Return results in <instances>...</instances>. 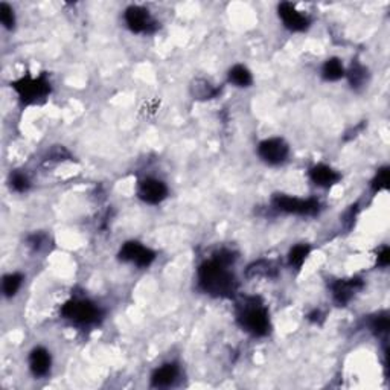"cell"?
I'll use <instances>...</instances> for the list:
<instances>
[{"instance_id":"1","label":"cell","mask_w":390,"mask_h":390,"mask_svg":"<svg viewBox=\"0 0 390 390\" xmlns=\"http://www.w3.org/2000/svg\"><path fill=\"white\" fill-rule=\"evenodd\" d=\"M229 264L212 258L198 267V285L212 297L230 299L238 290V280Z\"/></svg>"},{"instance_id":"2","label":"cell","mask_w":390,"mask_h":390,"mask_svg":"<svg viewBox=\"0 0 390 390\" xmlns=\"http://www.w3.org/2000/svg\"><path fill=\"white\" fill-rule=\"evenodd\" d=\"M236 321L243 331L253 335V337H265L271 330L269 308L256 296L244 297L238 304Z\"/></svg>"},{"instance_id":"3","label":"cell","mask_w":390,"mask_h":390,"mask_svg":"<svg viewBox=\"0 0 390 390\" xmlns=\"http://www.w3.org/2000/svg\"><path fill=\"white\" fill-rule=\"evenodd\" d=\"M11 88L17 93L23 106H34L46 101L52 92V84L46 73H40L38 77L25 75V77L12 81Z\"/></svg>"},{"instance_id":"4","label":"cell","mask_w":390,"mask_h":390,"mask_svg":"<svg viewBox=\"0 0 390 390\" xmlns=\"http://www.w3.org/2000/svg\"><path fill=\"white\" fill-rule=\"evenodd\" d=\"M61 317L81 328L95 326L102 320V310L88 299H71L61 306Z\"/></svg>"},{"instance_id":"5","label":"cell","mask_w":390,"mask_h":390,"mask_svg":"<svg viewBox=\"0 0 390 390\" xmlns=\"http://www.w3.org/2000/svg\"><path fill=\"white\" fill-rule=\"evenodd\" d=\"M273 206L284 214L299 215V217H314L317 215L321 204L316 198H297L287 194H279L273 198Z\"/></svg>"},{"instance_id":"6","label":"cell","mask_w":390,"mask_h":390,"mask_svg":"<svg viewBox=\"0 0 390 390\" xmlns=\"http://www.w3.org/2000/svg\"><path fill=\"white\" fill-rule=\"evenodd\" d=\"M258 156L267 165L278 167L289 160L290 147L289 143L280 138L264 139L263 142H259L258 145Z\"/></svg>"},{"instance_id":"7","label":"cell","mask_w":390,"mask_h":390,"mask_svg":"<svg viewBox=\"0 0 390 390\" xmlns=\"http://www.w3.org/2000/svg\"><path fill=\"white\" fill-rule=\"evenodd\" d=\"M119 261L134 264L139 269H148L156 261V252L139 241H127L118 253Z\"/></svg>"},{"instance_id":"8","label":"cell","mask_w":390,"mask_h":390,"mask_svg":"<svg viewBox=\"0 0 390 390\" xmlns=\"http://www.w3.org/2000/svg\"><path fill=\"white\" fill-rule=\"evenodd\" d=\"M127 28L133 34H151L156 31L157 23L151 12L139 5L128 6L124 12Z\"/></svg>"},{"instance_id":"9","label":"cell","mask_w":390,"mask_h":390,"mask_svg":"<svg viewBox=\"0 0 390 390\" xmlns=\"http://www.w3.org/2000/svg\"><path fill=\"white\" fill-rule=\"evenodd\" d=\"M278 16L285 28L291 32H305L311 25L310 17L305 12L299 11L296 5L290 2H282L278 5Z\"/></svg>"},{"instance_id":"10","label":"cell","mask_w":390,"mask_h":390,"mask_svg":"<svg viewBox=\"0 0 390 390\" xmlns=\"http://www.w3.org/2000/svg\"><path fill=\"white\" fill-rule=\"evenodd\" d=\"M168 186L165 182L154 177H147L139 182L138 184V197L139 200L147 204H160L163 200H167L168 197Z\"/></svg>"},{"instance_id":"11","label":"cell","mask_w":390,"mask_h":390,"mask_svg":"<svg viewBox=\"0 0 390 390\" xmlns=\"http://www.w3.org/2000/svg\"><path fill=\"white\" fill-rule=\"evenodd\" d=\"M365 282L360 278L339 279L331 285L332 299L339 306H346L354 299L355 294L363 290Z\"/></svg>"},{"instance_id":"12","label":"cell","mask_w":390,"mask_h":390,"mask_svg":"<svg viewBox=\"0 0 390 390\" xmlns=\"http://www.w3.org/2000/svg\"><path fill=\"white\" fill-rule=\"evenodd\" d=\"M52 367L51 352L43 346L34 348L29 354V371L36 378H45Z\"/></svg>"},{"instance_id":"13","label":"cell","mask_w":390,"mask_h":390,"mask_svg":"<svg viewBox=\"0 0 390 390\" xmlns=\"http://www.w3.org/2000/svg\"><path fill=\"white\" fill-rule=\"evenodd\" d=\"M308 175H310V180L319 188H331L334 184H337L341 179L339 171H335L330 165H325V163L314 165Z\"/></svg>"},{"instance_id":"14","label":"cell","mask_w":390,"mask_h":390,"mask_svg":"<svg viewBox=\"0 0 390 390\" xmlns=\"http://www.w3.org/2000/svg\"><path fill=\"white\" fill-rule=\"evenodd\" d=\"M180 375V369L177 363H167L160 367H157L151 375V386L156 389H167L174 386Z\"/></svg>"},{"instance_id":"15","label":"cell","mask_w":390,"mask_h":390,"mask_svg":"<svg viewBox=\"0 0 390 390\" xmlns=\"http://www.w3.org/2000/svg\"><path fill=\"white\" fill-rule=\"evenodd\" d=\"M228 80L230 84H234L235 87L239 88H247L253 84L252 72L243 64H235L234 67H230L228 73Z\"/></svg>"},{"instance_id":"16","label":"cell","mask_w":390,"mask_h":390,"mask_svg":"<svg viewBox=\"0 0 390 390\" xmlns=\"http://www.w3.org/2000/svg\"><path fill=\"white\" fill-rule=\"evenodd\" d=\"M346 75L343 63L339 58H328L324 66H321V78L328 83H334V81L341 80Z\"/></svg>"},{"instance_id":"17","label":"cell","mask_w":390,"mask_h":390,"mask_svg":"<svg viewBox=\"0 0 390 390\" xmlns=\"http://www.w3.org/2000/svg\"><path fill=\"white\" fill-rule=\"evenodd\" d=\"M311 253V245L310 244H297L290 250L289 253V264L291 269L294 270H300L304 267V264L306 263L308 256Z\"/></svg>"},{"instance_id":"18","label":"cell","mask_w":390,"mask_h":390,"mask_svg":"<svg viewBox=\"0 0 390 390\" xmlns=\"http://www.w3.org/2000/svg\"><path fill=\"white\" fill-rule=\"evenodd\" d=\"M23 275L22 273H10V275H5L2 280V291L5 297H14L19 293V290L22 289L23 284Z\"/></svg>"},{"instance_id":"19","label":"cell","mask_w":390,"mask_h":390,"mask_svg":"<svg viewBox=\"0 0 390 390\" xmlns=\"http://www.w3.org/2000/svg\"><path fill=\"white\" fill-rule=\"evenodd\" d=\"M346 77L349 80V84L352 86V88H358L361 86H365L367 80V69L363 64H360L358 61L351 64L349 71L346 72Z\"/></svg>"},{"instance_id":"20","label":"cell","mask_w":390,"mask_h":390,"mask_svg":"<svg viewBox=\"0 0 390 390\" xmlns=\"http://www.w3.org/2000/svg\"><path fill=\"white\" fill-rule=\"evenodd\" d=\"M389 325H390V321H389V314L387 313H380V314H376V316L372 317L371 320V324H369V328H371V331L375 334V335H386L389 332Z\"/></svg>"},{"instance_id":"21","label":"cell","mask_w":390,"mask_h":390,"mask_svg":"<svg viewBox=\"0 0 390 390\" xmlns=\"http://www.w3.org/2000/svg\"><path fill=\"white\" fill-rule=\"evenodd\" d=\"M0 23L5 29L12 31L16 28V14L12 6L6 2L0 3Z\"/></svg>"},{"instance_id":"22","label":"cell","mask_w":390,"mask_h":390,"mask_svg":"<svg viewBox=\"0 0 390 390\" xmlns=\"http://www.w3.org/2000/svg\"><path fill=\"white\" fill-rule=\"evenodd\" d=\"M10 186L17 194H25L28 193L31 188V182L28 179V175L23 173H14L10 177Z\"/></svg>"},{"instance_id":"23","label":"cell","mask_w":390,"mask_h":390,"mask_svg":"<svg viewBox=\"0 0 390 390\" xmlns=\"http://www.w3.org/2000/svg\"><path fill=\"white\" fill-rule=\"evenodd\" d=\"M218 88L210 86L208 81H197L194 86V95L198 99H212L218 95Z\"/></svg>"},{"instance_id":"24","label":"cell","mask_w":390,"mask_h":390,"mask_svg":"<svg viewBox=\"0 0 390 390\" xmlns=\"http://www.w3.org/2000/svg\"><path fill=\"white\" fill-rule=\"evenodd\" d=\"M386 189H389V167H382L378 169V173H376L374 177L372 191L376 194Z\"/></svg>"},{"instance_id":"25","label":"cell","mask_w":390,"mask_h":390,"mask_svg":"<svg viewBox=\"0 0 390 390\" xmlns=\"http://www.w3.org/2000/svg\"><path fill=\"white\" fill-rule=\"evenodd\" d=\"M390 263V249L387 245H382L381 250L378 252V256H376V264L380 267H387Z\"/></svg>"}]
</instances>
